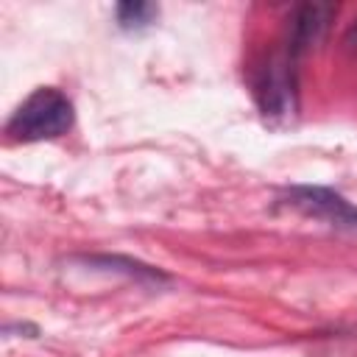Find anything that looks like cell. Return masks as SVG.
<instances>
[{
    "label": "cell",
    "mask_w": 357,
    "mask_h": 357,
    "mask_svg": "<svg viewBox=\"0 0 357 357\" xmlns=\"http://www.w3.org/2000/svg\"><path fill=\"white\" fill-rule=\"evenodd\" d=\"M257 100L265 117L287 120L296 112V59L287 50H279L257 75Z\"/></svg>",
    "instance_id": "cell-2"
},
{
    "label": "cell",
    "mask_w": 357,
    "mask_h": 357,
    "mask_svg": "<svg viewBox=\"0 0 357 357\" xmlns=\"http://www.w3.org/2000/svg\"><path fill=\"white\" fill-rule=\"evenodd\" d=\"M73 120H75L73 100L56 86H39L17 106V112L6 126V134L14 142L56 139L73 128Z\"/></svg>",
    "instance_id": "cell-1"
},
{
    "label": "cell",
    "mask_w": 357,
    "mask_h": 357,
    "mask_svg": "<svg viewBox=\"0 0 357 357\" xmlns=\"http://www.w3.org/2000/svg\"><path fill=\"white\" fill-rule=\"evenodd\" d=\"M343 45H346V50H351V53L357 50V20L346 28V33H343Z\"/></svg>",
    "instance_id": "cell-6"
},
{
    "label": "cell",
    "mask_w": 357,
    "mask_h": 357,
    "mask_svg": "<svg viewBox=\"0 0 357 357\" xmlns=\"http://www.w3.org/2000/svg\"><path fill=\"white\" fill-rule=\"evenodd\" d=\"M335 11L337 8L329 6V3L296 6V11L287 20V45H284V50L293 59H298V56L310 53L312 47H318L326 39V31H329V22H332Z\"/></svg>",
    "instance_id": "cell-4"
},
{
    "label": "cell",
    "mask_w": 357,
    "mask_h": 357,
    "mask_svg": "<svg viewBox=\"0 0 357 357\" xmlns=\"http://www.w3.org/2000/svg\"><path fill=\"white\" fill-rule=\"evenodd\" d=\"M117 25L126 28V31H139V28H148L153 22V17L159 14V8L153 3H142V0H128V3H120L117 6Z\"/></svg>",
    "instance_id": "cell-5"
},
{
    "label": "cell",
    "mask_w": 357,
    "mask_h": 357,
    "mask_svg": "<svg viewBox=\"0 0 357 357\" xmlns=\"http://www.w3.org/2000/svg\"><path fill=\"white\" fill-rule=\"evenodd\" d=\"M293 209L318 218L337 229H357V206H351L343 195L326 190V187H290L284 195Z\"/></svg>",
    "instance_id": "cell-3"
}]
</instances>
